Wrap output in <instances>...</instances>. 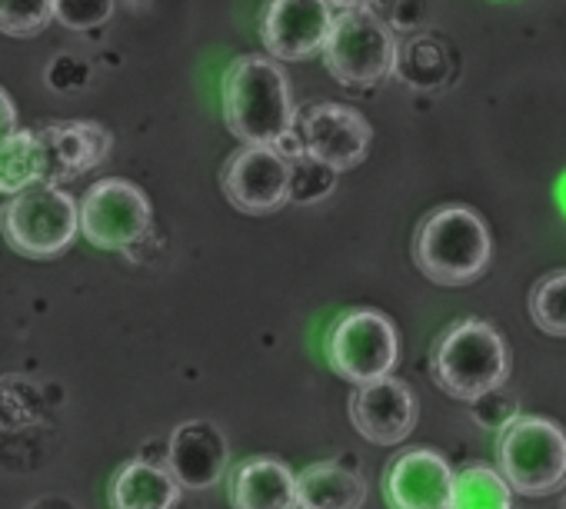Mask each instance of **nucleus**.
<instances>
[{
    "mask_svg": "<svg viewBox=\"0 0 566 509\" xmlns=\"http://www.w3.org/2000/svg\"><path fill=\"white\" fill-rule=\"evenodd\" d=\"M563 506H566V499H563Z\"/></svg>",
    "mask_w": 566,
    "mask_h": 509,
    "instance_id": "28",
    "label": "nucleus"
},
{
    "mask_svg": "<svg viewBox=\"0 0 566 509\" xmlns=\"http://www.w3.org/2000/svg\"><path fill=\"white\" fill-rule=\"evenodd\" d=\"M331 24V0H266L260 41L273 61H307L324 51Z\"/></svg>",
    "mask_w": 566,
    "mask_h": 509,
    "instance_id": "11",
    "label": "nucleus"
},
{
    "mask_svg": "<svg viewBox=\"0 0 566 509\" xmlns=\"http://www.w3.org/2000/svg\"><path fill=\"white\" fill-rule=\"evenodd\" d=\"M223 120L240 144L276 147L297 130L291 81L273 57H240L223 74Z\"/></svg>",
    "mask_w": 566,
    "mask_h": 509,
    "instance_id": "1",
    "label": "nucleus"
},
{
    "mask_svg": "<svg viewBox=\"0 0 566 509\" xmlns=\"http://www.w3.org/2000/svg\"><path fill=\"white\" fill-rule=\"evenodd\" d=\"M14 130H18V107H14V100L8 97V91L0 87V140L11 137Z\"/></svg>",
    "mask_w": 566,
    "mask_h": 509,
    "instance_id": "26",
    "label": "nucleus"
},
{
    "mask_svg": "<svg viewBox=\"0 0 566 509\" xmlns=\"http://www.w3.org/2000/svg\"><path fill=\"white\" fill-rule=\"evenodd\" d=\"M230 502L237 509H297V476L273 456H253L237 466Z\"/></svg>",
    "mask_w": 566,
    "mask_h": 509,
    "instance_id": "16",
    "label": "nucleus"
},
{
    "mask_svg": "<svg viewBox=\"0 0 566 509\" xmlns=\"http://www.w3.org/2000/svg\"><path fill=\"white\" fill-rule=\"evenodd\" d=\"M114 18V0H54V21L71 31H97Z\"/></svg>",
    "mask_w": 566,
    "mask_h": 509,
    "instance_id": "24",
    "label": "nucleus"
},
{
    "mask_svg": "<svg viewBox=\"0 0 566 509\" xmlns=\"http://www.w3.org/2000/svg\"><path fill=\"white\" fill-rule=\"evenodd\" d=\"M0 230L11 250L31 261H54L77 240V200L61 183H31L4 203Z\"/></svg>",
    "mask_w": 566,
    "mask_h": 509,
    "instance_id": "4",
    "label": "nucleus"
},
{
    "mask_svg": "<svg viewBox=\"0 0 566 509\" xmlns=\"http://www.w3.org/2000/svg\"><path fill=\"white\" fill-rule=\"evenodd\" d=\"M227 463H230L227 436L207 420L180 423L167 439V469L184 489L193 492L213 489L227 476Z\"/></svg>",
    "mask_w": 566,
    "mask_h": 509,
    "instance_id": "13",
    "label": "nucleus"
},
{
    "mask_svg": "<svg viewBox=\"0 0 566 509\" xmlns=\"http://www.w3.org/2000/svg\"><path fill=\"white\" fill-rule=\"evenodd\" d=\"M377 0H331L334 11H350V8H374Z\"/></svg>",
    "mask_w": 566,
    "mask_h": 509,
    "instance_id": "27",
    "label": "nucleus"
},
{
    "mask_svg": "<svg viewBox=\"0 0 566 509\" xmlns=\"http://www.w3.org/2000/svg\"><path fill=\"white\" fill-rule=\"evenodd\" d=\"M41 134L51 150V180L54 183L74 180V177L101 167L114 147L111 130L94 120H71V124L48 127Z\"/></svg>",
    "mask_w": 566,
    "mask_h": 509,
    "instance_id": "15",
    "label": "nucleus"
},
{
    "mask_svg": "<svg viewBox=\"0 0 566 509\" xmlns=\"http://www.w3.org/2000/svg\"><path fill=\"white\" fill-rule=\"evenodd\" d=\"M337 177L340 173L334 167L314 160L311 153H297V157H291V200L294 203H317L334 190Z\"/></svg>",
    "mask_w": 566,
    "mask_h": 509,
    "instance_id": "23",
    "label": "nucleus"
},
{
    "mask_svg": "<svg viewBox=\"0 0 566 509\" xmlns=\"http://www.w3.org/2000/svg\"><path fill=\"white\" fill-rule=\"evenodd\" d=\"M503 386H506V383H503ZM503 386H493V390L480 393L476 400H470V403H473V416H476L483 426H490V430H503L513 416H520V413H516V400H513Z\"/></svg>",
    "mask_w": 566,
    "mask_h": 509,
    "instance_id": "25",
    "label": "nucleus"
},
{
    "mask_svg": "<svg viewBox=\"0 0 566 509\" xmlns=\"http://www.w3.org/2000/svg\"><path fill=\"white\" fill-rule=\"evenodd\" d=\"M54 183L51 180V150L44 134L34 130H14L0 140V193L11 197L31 183Z\"/></svg>",
    "mask_w": 566,
    "mask_h": 509,
    "instance_id": "19",
    "label": "nucleus"
},
{
    "mask_svg": "<svg viewBox=\"0 0 566 509\" xmlns=\"http://www.w3.org/2000/svg\"><path fill=\"white\" fill-rule=\"evenodd\" d=\"M223 197L253 216L273 213L283 203H291V160L276 147L266 144H243L220 173Z\"/></svg>",
    "mask_w": 566,
    "mask_h": 509,
    "instance_id": "9",
    "label": "nucleus"
},
{
    "mask_svg": "<svg viewBox=\"0 0 566 509\" xmlns=\"http://www.w3.org/2000/svg\"><path fill=\"white\" fill-rule=\"evenodd\" d=\"M397 360L400 337L394 320L380 310H350L327 333V363L340 380L354 386L390 377Z\"/></svg>",
    "mask_w": 566,
    "mask_h": 509,
    "instance_id": "7",
    "label": "nucleus"
},
{
    "mask_svg": "<svg viewBox=\"0 0 566 509\" xmlns=\"http://www.w3.org/2000/svg\"><path fill=\"white\" fill-rule=\"evenodd\" d=\"M150 200L147 193L124 180L107 177L87 187L84 200H77V226L84 240L97 250H127L150 233Z\"/></svg>",
    "mask_w": 566,
    "mask_h": 509,
    "instance_id": "8",
    "label": "nucleus"
},
{
    "mask_svg": "<svg viewBox=\"0 0 566 509\" xmlns=\"http://www.w3.org/2000/svg\"><path fill=\"white\" fill-rule=\"evenodd\" d=\"M367 502V483L340 463H314L297 476L301 509H360Z\"/></svg>",
    "mask_w": 566,
    "mask_h": 509,
    "instance_id": "18",
    "label": "nucleus"
},
{
    "mask_svg": "<svg viewBox=\"0 0 566 509\" xmlns=\"http://www.w3.org/2000/svg\"><path fill=\"white\" fill-rule=\"evenodd\" d=\"M347 410H350L354 430L367 443H377V446H397L417 426V396L394 373L370 380V383H360L350 393Z\"/></svg>",
    "mask_w": 566,
    "mask_h": 509,
    "instance_id": "12",
    "label": "nucleus"
},
{
    "mask_svg": "<svg viewBox=\"0 0 566 509\" xmlns=\"http://www.w3.org/2000/svg\"><path fill=\"white\" fill-rule=\"evenodd\" d=\"M493 257V240L483 216L470 206H440L417 226L413 261L430 284L470 287L480 280Z\"/></svg>",
    "mask_w": 566,
    "mask_h": 509,
    "instance_id": "2",
    "label": "nucleus"
},
{
    "mask_svg": "<svg viewBox=\"0 0 566 509\" xmlns=\"http://www.w3.org/2000/svg\"><path fill=\"white\" fill-rule=\"evenodd\" d=\"M54 21V0H0V34L38 38Z\"/></svg>",
    "mask_w": 566,
    "mask_h": 509,
    "instance_id": "22",
    "label": "nucleus"
},
{
    "mask_svg": "<svg viewBox=\"0 0 566 509\" xmlns=\"http://www.w3.org/2000/svg\"><path fill=\"white\" fill-rule=\"evenodd\" d=\"M324 64L344 87H377L400 67L397 34L370 8H350L334 14L324 41Z\"/></svg>",
    "mask_w": 566,
    "mask_h": 509,
    "instance_id": "5",
    "label": "nucleus"
},
{
    "mask_svg": "<svg viewBox=\"0 0 566 509\" xmlns=\"http://www.w3.org/2000/svg\"><path fill=\"white\" fill-rule=\"evenodd\" d=\"M384 489L397 509H450L453 469L437 449H407L390 463Z\"/></svg>",
    "mask_w": 566,
    "mask_h": 509,
    "instance_id": "14",
    "label": "nucleus"
},
{
    "mask_svg": "<svg viewBox=\"0 0 566 509\" xmlns=\"http://www.w3.org/2000/svg\"><path fill=\"white\" fill-rule=\"evenodd\" d=\"M433 383L453 400H476L480 393L503 386L510 377V350L496 327L486 320H460L447 327L430 353Z\"/></svg>",
    "mask_w": 566,
    "mask_h": 509,
    "instance_id": "3",
    "label": "nucleus"
},
{
    "mask_svg": "<svg viewBox=\"0 0 566 509\" xmlns=\"http://www.w3.org/2000/svg\"><path fill=\"white\" fill-rule=\"evenodd\" d=\"M496 466L513 492L553 496L566 486V433L543 416H513L496 439Z\"/></svg>",
    "mask_w": 566,
    "mask_h": 509,
    "instance_id": "6",
    "label": "nucleus"
},
{
    "mask_svg": "<svg viewBox=\"0 0 566 509\" xmlns=\"http://www.w3.org/2000/svg\"><path fill=\"white\" fill-rule=\"evenodd\" d=\"M184 486L174 473L150 459H130L111 479V502L117 509H170L180 502Z\"/></svg>",
    "mask_w": 566,
    "mask_h": 509,
    "instance_id": "17",
    "label": "nucleus"
},
{
    "mask_svg": "<svg viewBox=\"0 0 566 509\" xmlns=\"http://www.w3.org/2000/svg\"><path fill=\"white\" fill-rule=\"evenodd\" d=\"M513 489L500 469L470 463L467 469L453 473V496L450 509H510Z\"/></svg>",
    "mask_w": 566,
    "mask_h": 509,
    "instance_id": "20",
    "label": "nucleus"
},
{
    "mask_svg": "<svg viewBox=\"0 0 566 509\" xmlns=\"http://www.w3.org/2000/svg\"><path fill=\"white\" fill-rule=\"evenodd\" d=\"M530 317L549 337H566V271L546 274L530 290Z\"/></svg>",
    "mask_w": 566,
    "mask_h": 509,
    "instance_id": "21",
    "label": "nucleus"
},
{
    "mask_svg": "<svg viewBox=\"0 0 566 509\" xmlns=\"http://www.w3.org/2000/svg\"><path fill=\"white\" fill-rule=\"evenodd\" d=\"M301 140H304V153L334 167L337 173H347L367 160L374 144V127L354 107L314 104L301 117Z\"/></svg>",
    "mask_w": 566,
    "mask_h": 509,
    "instance_id": "10",
    "label": "nucleus"
}]
</instances>
